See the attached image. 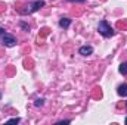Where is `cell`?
Returning <instances> with one entry per match:
<instances>
[{"mask_svg": "<svg viewBox=\"0 0 127 125\" xmlns=\"http://www.w3.org/2000/svg\"><path fill=\"white\" fill-rule=\"evenodd\" d=\"M69 122H71V121H69V119H66V121H59L58 124H59V125H62V124H69Z\"/></svg>", "mask_w": 127, "mask_h": 125, "instance_id": "7c38bea8", "label": "cell"}, {"mask_svg": "<svg viewBox=\"0 0 127 125\" xmlns=\"http://www.w3.org/2000/svg\"><path fill=\"white\" fill-rule=\"evenodd\" d=\"M44 6V1L43 0H37V1H34L31 4H28V9H24V10H19L22 15H27V13H32V12H37L40 7H43Z\"/></svg>", "mask_w": 127, "mask_h": 125, "instance_id": "7a4b0ae2", "label": "cell"}, {"mask_svg": "<svg viewBox=\"0 0 127 125\" xmlns=\"http://www.w3.org/2000/svg\"><path fill=\"white\" fill-rule=\"evenodd\" d=\"M97 31H99L100 35H103L105 38H109V37L114 35V30L111 28V25H109L106 21H100V22L97 24Z\"/></svg>", "mask_w": 127, "mask_h": 125, "instance_id": "6da1fadb", "label": "cell"}, {"mask_svg": "<svg viewBox=\"0 0 127 125\" xmlns=\"http://www.w3.org/2000/svg\"><path fill=\"white\" fill-rule=\"evenodd\" d=\"M117 93H118V96H121V97H127V84H121V85H118Z\"/></svg>", "mask_w": 127, "mask_h": 125, "instance_id": "5b68a950", "label": "cell"}, {"mask_svg": "<svg viewBox=\"0 0 127 125\" xmlns=\"http://www.w3.org/2000/svg\"><path fill=\"white\" fill-rule=\"evenodd\" d=\"M118 71H120V74H123V75H127V62H123L120 65V68H118Z\"/></svg>", "mask_w": 127, "mask_h": 125, "instance_id": "52a82bcc", "label": "cell"}, {"mask_svg": "<svg viewBox=\"0 0 127 125\" xmlns=\"http://www.w3.org/2000/svg\"><path fill=\"white\" fill-rule=\"evenodd\" d=\"M78 53L83 55V56H89V55L93 53V47H92V46H81V47L78 49Z\"/></svg>", "mask_w": 127, "mask_h": 125, "instance_id": "277c9868", "label": "cell"}, {"mask_svg": "<svg viewBox=\"0 0 127 125\" xmlns=\"http://www.w3.org/2000/svg\"><path fill=\"white\" fill-rule=\"evenodd\" d=\"M68 1H72V3H84L86 0H68Z\"/></svg>", "mask_w": 127, "mask_h": 125, "instance_id": "8fae6325", "label": "cell"}, {"mask_svg": "<svg viewBox=\"0 0 127 125\" xmlns=\"http://www.w3.org/2000/svg\"><path fill=\"white\" fill-rule=\"evenodd\" d=\"M19 25H21V27H22V28H24V30H25V31H30V27H28V25H27V24H24V22H21V24H19Z\"/></svg>", "mask_w": 127, "mask_h": 125, "instance_id": "30bf717a", "label": "cell"}, {"mask_svg": "<svg viewBox=\"0 0 127 125\" xmlns=\"http://www.w3.org/2000/svg\"><path fill=\"white\" fill-rule=\"evenodd\" d=\"M1 43H3L6 47H13V46L16 44V38H15L12 34L3 32V34H1Z\"/></svg>", "mask_w": 127, "mask_h": 125, "instance_id": "3957f363", "label": "cell"}, {"mask_svg": "<svg viewBox=\"0 0 127 125\" xmlns=\"http://www.w3.org/2000/svg\"><path fill=\"white\" fill-rule=\"evenodd\" d=\"M19 121H21V119H19V118H10V119H9V121H7V124H18V122H19Z\"/></svg>", "mask_w": 127, "mask_h": 125, "instance_id": "ba28073f", "label": "cell"}, {"mask_svg": "<svg viewBox=\"0 0 127 125\" xmlns=\"http://www.w3.org/2000/svg\"><path fill=\"white\" fill-rule=\"evenodd\" d=\"M124 122H126V125H127V118H126V121H124Z\"/></svg>", "mask_w": 127, "mask_h": 125, "instance_id": "5bb4252c", "label": "cell"}, {"mask_svg": "<svg viewBox=\"0 0 127 125\" xmlns=\"http://www.w3.org/2000/svg\"><path fill=\"white\" fill-rule=\"evenodd\" d=\"M3 32H4V30H3V28H0V34H3Z\"/></svg>", "mask_w": 127, "mask_h": 125, "instance_id": "4fadbf2b", "label": "cell"}, {"mask_svg": "<svg viewBox=\"0 0 127 125\" xmlns=\"http://www.w3.org/2000/svg\"><path fill=\"white\" fill-rule=\"evenodd\" d=\"M43 103H44V99H37L34 104H35V106H43Z\"/></svg>", "mask_w": 127, "mask_h": 125, "instance_id": "9c48e42d", "label": "cell"}, {"mask_svg": "<svg viewBox=\"0 0 127 125\" xmlns=\"http://www.w3.org/2000/svg\"><path fill=\"white\" fill-rule=\"evenodd\" d=\"M69 24H71V19H68V18H62V19L59 21V27H61V28H68Z\"/></svg>", "mask_w": 127, "mask_h": 125, "instance_id": "8992f818", "label": "cell"}]
</instances>
